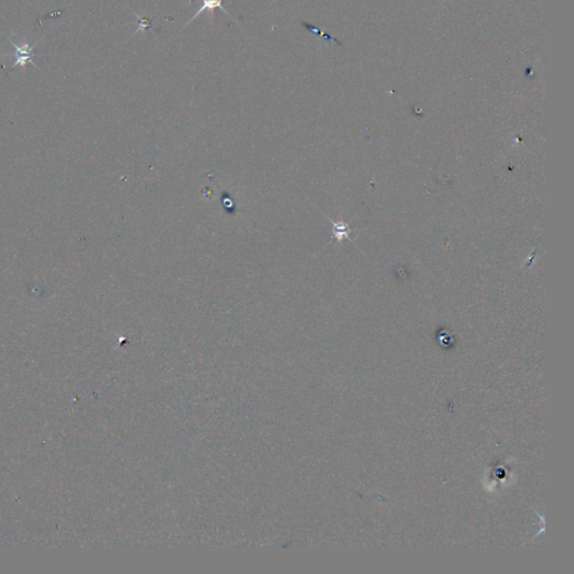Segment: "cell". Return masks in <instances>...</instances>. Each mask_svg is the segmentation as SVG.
<instances>
[{
  "instance_id": "1",
  "label": "cell",
  "mask_w": 574,
  "mask_h": 574,
  "mask_svg": "<svg viewBox=\"0 0 574 574\" xmlns=\"http://www.w3.org/2000/svg\"><path fill=\"white\" fill-rule=\"evenodd\" d=\"M10 43L14 45V48L16 50V52H15V63L13 65V68L17 67V66L25 67L27 65V63H32V64L35 67H36V64L33 63L32 56H33V50L35 48V45H36L37 43L33 45V46H30L27 43H24L22 45H20V44L14 43L11 39H10Z\"/></svg>"
},
{
  "instance_id": "5",
  "label": "cell",
  "mask_w": 574,
  "mask_h": 574,
  "mask_svg": "<svg viewBox=\"0 0 574 574\" xmlns=\"http://www.w3.org/2000/svg\"><path fill=\"white\" fill-rule=\"evenodd\" d=\"M198 2H202V0H198Z\"/></svg>"
},
{
  "instance_id": "3",
  "label": "cell",
  "mask_w": 574,
  "mask_h": 574,
  "mask_svg": "<svg viewBox=\"0 0 574 574\" xmlns=\"http://www.w3.org/2000/svg\"><path fill=\"white\" fill-rule=\"evenodd\" d=\"M135 16L138 21V30L134 33V35L137 34L138 32H144L145 30H147V28L152 27V19L146 18V17H141L137 13H135Z\"/></svg>"
},
{
  "instance_id": "4",
  "label": "cell",
  "mask_w": 574,
  "mask_h": 574,
  "mask_svg": "<svg viewBox=\"0 0 574 574\" xmlns=\"http://www.w3.org/2000/svg\"><path fill=\"white\" fill-rule=\"evenodd\" d=\"M333 224H334V235L339 240L343 239V237L348 236V229L346 225H338L337 223H333Z\"/></svg>"
},
{
  "instance_id": "2",
  "label": "cell",
  "mask_w": 574,
  "mask_h": 574,
  "mask_svg": "<svg viewBox=\"0 0 574 574\" xmlns=\"http://www.w3.org/2000/svg\"><path fill=\"white\" fill-rule=\"evenodd\" d=\"M202 3H203V4H202V6L200 7V9L198 10V13H196V14L192 17V18H191V19L187 22V25H189L190 22H192L194 19L198 18V16L201 15L202 13H204L205 10L210 11L211 15H212V18H214V9H217V8H220L222 11H224L225 14H228V15H229L228 11L225 10L224 7L222 6L223 0H202Z\"/></svg>"
}]
</instances>
